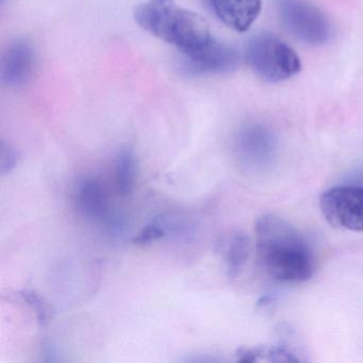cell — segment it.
Instances as JSON below:
<instances>
[{
  "instance_id": "obj_1",
  "label": "cell",
  "mask_w": 363,
  "mask_h": 363,
  "mask_svg": "<svg viewBox=\"0 0 363 363\" xmlns=\"http://www.w3.org/2000/svg\"><path fill=\"white\" fill-rule=\"evenodd\" d=\"M256 250L260 267L282 282H305L313 276V252L301 231L279 216L267 213L255 224Z\"/></svg>"
},
{
  "instance_id": "obj_2",
  "label": "cell",
  "mask_w": 363,
  "mask_h": 363,
  "mask_svg": "<svg viewBox=\"0 0 363 363\" xmlns=\"http://www.w3.org/2000/svg\"><path fill=\"white\" fill-rule=\"evenodd\" d=\"M135 20L146 33L188 52L212 39L208 23L175 0H147L135 11Z\"/></svg>"
},
{
  "instance_id": "obj_3",
  "label": "cell",
  "mask_w": 363,
  "mask_h": 363,
  "mask_svg": "<svg viewBox=\"0 0 363 363\" xmlns=\"http://www.w3.org/2000/svg\"><path fill=\"white\" fill-rule=\"evenodd\" d=\"M250 69L272 84L290 79L301 72V59L296 52L276 35L259 33L250 38L245 50Z\"/></svg>"
},
{
  "instance_id": "obj_4",
  "label": "cell",
  "mask_w": 363,
  "mask_h": 363,
  "mask_svg": "<svg viewBox=\"0 0 363 363\" xmlns=\"http://www.w3.org/2000/svg\"><path fill=\"white\" fill-rule=\"evenodd\" d=\"M278 14L284 28L295 39L308 45L327 43L331 26L326 16L307 0H278Z\"/></svg>"
},
{
  "instance_id": "obj_5",
  "label": "cell",
  "mask_w": 363,
  "mask_h": 363,
  "mask_svg": "<svg viewBox=\"0 0 363 363\" xmlns=\"http://www.w3.org/2000/svg\"><path fill=\"white\" fill-rule=\"evenodd\" d=\"M320 207L335 228L363 233V186H335L323 193Z\"/></svg>"
},
{
  "instance_id": "obj_6",
  "label": "cell",
  "mask_w": 363,
  "mask_h": 363,
  "mask_svg": "<svg viewBox=\"0 0 363 363\" xmlns=\"http://www.w3.org/2000/svg\"><path fill=\"white\" fill-rule=\"evenodd\" d=\"M180 67L191 76L220 75L235 71L240 62L235 48L212 38L209 42L188 52H180Z\"/></svg>"
},
{
  "instance_id": "obj_7",
  "label": "cell",
  "mask_w": 363,
  "mask_h": 363,
  "mask_svg": "<svg viewBox=\"0 0 363 363\" xmlns=\"http://www.w3.org/2000/svg\"><path fill=\"white\" fill-rule=\"evenodd\" d=\"M35 57L33 46L26 40H16L4 52L0 62V79L5 86L18 88L33 77Z\"/></svg>"
},
{
  "instance_id": "obj_8",
  "label": "cell",
  "mask_w": 363,
  "mask_h": 363,
  "mask_svg": "<svg viewBox=\"0 0 363 363\" xmlns=\"http://www.w3.org/2000/svg\"><path fill=\"white\" fill-rule=\"evenodd\" d=\"M208 9L229 28L245 33L258 18L261 0H203Z\"/></svg>"
},
{
  "instance_id": "obj_9",
  "label": "cell",
  "mask_w": 363,
  "mask_h": 363,
  "mask_svg": "<svg viewBox=\"0 0 363 363\" xmlns=\"http://www.w3.org/2000/svg\"><path fill=\"white\" fill-rule=\"evenodd\" d=\"M76 201L80 213L89 220L103 218L107 211L105 188L96 178L86 177L78 184Z\"/></svg>"
},
{
  "instance_id": "obj_10",
  "label": "cell",
  "mask_w": 363,
  "mask_h": 363,
  "mask_svg": "<svg viewBox=\"0 0 363 363\" xmlns=\"http://www.w3.org/2000/svg\"><path fill=\"white\" fill-rule=\"evenodd\" d=\"M138 173V159L131 148L124 147L118 152L116 160V178L118 192L123 196L133 193Z\"/></svg>"
},
{
  "instance_id": "obj_11",
  "label": "cell",
  "mask_w": 363,
  "mask_h": 363,
  "mask_svg": "<svg viewBox=\"0 0 363 363\" xmlns=\"http://www.w3.org/2000/svg\"><path fill=\"white\" fill-rule=\"evenodd\" d=\"M240 152L250 156L269 150L272 145V135L267 129L259 125H252L242 129L238 138Z\"/></svg>"
},
{
  "instance_id": "obj_12",
  "label": "cell",
  "mask_w": 363,
  "mask_h": 363,
  "mask_svg": "<svg viewBox=\"0 0 363 363\" xmlns=\"http://www.w3.org/2000/svg\"><path fill=\"white\" fill-rule=\"evenodd\" d=\"M250 252V242L244 233H238L233 235L229 244L226 255L227 274L233 278L239 275L245 264Z\"/></svg>"
},
{
  "instance_id": "obj_13",
  "label": "cell",
  "mask_w": 363,
  "mask_h": 363,
  "mask_svg": "<svg viewBox=\"0 0 363 363\" xmlns=\"http://www.w3.org/2000/svg\"><path fill=\"white\" fill-rule=\"evenodd\" d=\"M237 357L240 362H256L259 360L290 361V362L298 361L288 350L279 347L240 348L237 350Z\"/></svg>"
},
{
  "instance_id": "obj_14",
  "label": "cell",
  "mask_w": 363,
  "mask_h": 363,
  "mask_svg": "<svg viewBox=\"0 0 363 363\" xmlns=\"http://www.w3.org/2000/svg\"><path fill=\"white\" fill-rule=\"evenodd\" d=\"M167 235V228L163 226L160 220H154V222L148 224L147 226L142 229L141 233L133 238V243L139 244V245H148L152 242L158 241Z\"/></svg>"
},
{
  "instance_id": "obj_15",
  "label": "cell",
  "mask_w": 363,
  "mask_h": 363,
  "mask_svg": "<svg viewBox=\"0 0 363 363\" xmlns=\"http://www.w3.org/2000/svg\"><path fill=\"white\" fill-rule=\"evenodd\" d=\"M18 296L35 312L38 322L41 325H45L48 322V308L44 303L43 299L31 290H23L18 293Z\"/></svg>"
},
{
  "instance_id": "obj_16",
  "label": "cell",
  "mask_w": 363,
  "mask_h": 363,
  "mask_svg": "<svg viewBox=\"0 0 363 363\" xmlns=\"http://www.w3.org/2000/svg\"><path fill=\"white\" fill-rule=\"evenodd\" d=\"M18 163V154L10 144L0 143V175L6 176L16 169Z\"/></svg>"
}]
</instances>
